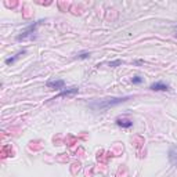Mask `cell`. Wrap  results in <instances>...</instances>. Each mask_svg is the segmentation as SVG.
Wrapping results in <instances>:
<instances>
[{
  "mask_svg": "<svg viewBox=\"0 0 177 177\" xmlns=\"http://www.w3.org/2000/svg\"><path fill=\"white\" fill-rule=\"evenodd\" d=\"M132 100V96H126V97H111V98H102V100H97L93 101L88 104V107L94 111H102V109H108L111 107H115V105H119L122 102H126V101Z\"/></svg>",
  "mask_w": 177,
  "mask_h": 177,
  "instance_id": "6da1fadb",
  "label": "cell"
},
{
  "mask_svg": "<svg viewBox=\"0 0 177 177\" xmlns=\"http://www.w3.org/2000/svg\"><path fill=\"white\" fill-rule=\"evenodd\" d=\"M40 22H43V21H37V22H35V24L29 25V26H28V28H26V29H25L24 32L21 33V35H18V36H17V40H18V42H21V40H25V39H26V37H28V36H31V35H32V33L35 32V31H36L37 25L40 24Z\"/></svg>",
  "mask_w": 177,
  "mask_h": 177,
  "instance_id": "7a4b0ae2",
  "label": "cell"
},
{
  "mask_svg": "<svg viewBox=\"0 0 177 177\" xmlns=\"http://www.w3.org/2000/svg\"><path fill=\"white\" fill-rule=\"evenodd\" d=\"M78 91H79V88H78V87H69V88H65V90H62V91L58 93V94H57L56 97H53L51 100H56V98H60V97L75 96V94H78Z\"/></svg>",
  "mask_w": 177,
  "mask_h": 177,
  "instance_id": "3957f363",
  "label": "cell"
},
{
  "mask_svg": "<svg viewBox=\"0 0 177 177\" xmlns=\"http://www.w3.org/2000/svg\"><path fill=\"white\" fill-rule=\"evenodd\" d=\"M46 86L50 90H61L65 86V80H62V79H60V80H47Z\"/></svg>",
  "mask_w": 177,
  "mask_h": 177,
  "instance_id": "277c9868",
  "label": "cell"
},
{
  "mask_svg": "<svg viewBox=\"0 0 177 177\" xmlns=\"http://www.w3.org/2000/svg\"><path fill=\"white\" fill-rule=\"evenodd\" d=\"M149 88L154 90V91H169L170 90L169 85L165 83V82H157V83H152V85L149 86Z\"/></svg>",
  "mask_w": 177,
  "mask_h": 177,
  "instance_id": "5b68a950",
  "label": "cell"
},
{
  "mask_svg": "<svg viewBox=\"0 0 177 177\" xmlns=\"http://www.w3.org/2000/svg\"><path fill=\"white\" fill-rule=\"evenodd\" d=\"M116 125L119 127H123V129H129L133 126V121L130 119H125V118H118L116 119Z\"/></svg>",
  "mask_w": 177,
  "mask_h": 177,
  "instance_id": "8992f818",
  "label": "cell"
},
{
  "mask_svg": "<svg viewBox=\"0 0 177 177\" xmlns=\"http://www.w3.org/2000/svg\"><path fill=\"white\" fill-rule=\"evenodd\" d=\"M25 54H26V50H22V51L17 53V54H15V56H14V57H10V58H7V60H6V64H7V65H11V64H14V62H15V61L18 60V58H21V57H22V56H25Z\"/></svg>",
  "mask_w": 177,
  "mask_h": 177,
  "instance_id": "52a82bcc",
  "label": "cell"
},
{
  "mask_svg": "<svg viewBox=\"0 0 177 177\" xmlns=\"http://www.w3.org/2000/svg\"><path fill=\"white\" fill-rule=\"evenodd\" d=\"M169 161L177 166V147H172L169 149Z\"/></svg>",
  "mask_w": 177,
  "mask_h": 177,
  "instance_id": "ba28073f",
  "label": "cell"
},
{
  "mask_svg": "<svg viewBox=\"0 0 177 177\" xmlns=\"http://www.w3.org/2000/svg\"><path fill=\"white\" fill-rule=\"evenodd\" d=\"M12 154V148L11 145H6V147H3V149H1V157L6 158V157H10Z\"/></svg>",
  "mask_w": 177,
  "mask_h": 177,
  "instance_id": "9c48e42d",
  "label": "cell"
},
{
  "mask_svg": "<svg viewBox=\"0 0 177 177\" xmlns=\"http://www.w3.org/2000/svg\"><path fill=\"white\" fill-rule=\"evenodd\" d=\"M132 83L133 85H141V83H143V78L141 76H133L132 78Z\"/></svg>",
  "mask_w": 177,
  "mask_h": 177,
  "instance_id": "30bf717a",
  "label": "cell"
},
{
  "mask_svg": "<svg viewBox=\"0 0 177 177\" xmlns=\"http://www.w3.org/2000/svg\"><path fill=\"white\" fill-rule=\"evenodd\" d=\"M119 65H122V61L121 60H115V61H111V62H108V67H111V68H115V67H119Z\"/></svg>",
  "mask_w": 177,
  "mask_h": 177,
  "instance_id": "8fae6325",
  "label": "cell"
},
{
  "mask_svg": "<svg viewBox=\"0 0 177 177\" xmlns=\"http://www.w3.org/2000/svg\"><path fill=\"white\" fill-rule=\"evenodd\" d=\"M78 58H80V60H85V58H88V57H90V53H79V54H78Z\"/></svg>",
  "mask_w": 177,
  "mask_h": 177,
  "instance_id": "7c38bea8",
  "label": "cell"
},
{
  "mask_svg": "<svg viewBox=\"0 0 177 177\" xmlns=\"http://www.w3.org/2000/svg\"><path fill=\"white\" fill-rule=\"evenodd\" d=\"M176 36H177V33H176Z\"/></svg>",
  "mask_w": 177,
  "mask_h": 177,
  "instance_id": "4fadbf2b",
  "label": "cell"
}]
</instances>
